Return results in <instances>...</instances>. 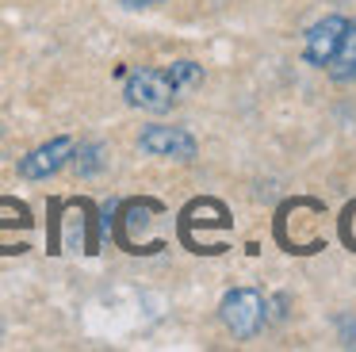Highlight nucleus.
<instances>
[{"instance_id":"f257e3e1","label":"nucleus","mask_w":356,"mask_h":352,"mask_svg":"<svg viewBox=\"0 0 356 352\" xmlns=\"http://www.w3.org/2000/svg\"><path fill=\"white\" fill-rule=\"evenodd\" d=\"M218 314H222V326L230 329L234 337L249 341V337H257L268 326V298L253 287H234L230 295L222 298Z\"/></svg>"},{"instance_id":"f03ea898","label":"nucleus","mask_w":356,"mask_h":352,"mask_svg":"<svg viewBox=\"0 0 356 352\" xmlns=\"http://www.w3.org/2000/svg\"><path fill=\"white\" fill-rule=\"evenodd\" d=\"M123 96H127L131 107H142V111L157 115V111H169L172 99H177V92H172L165 69H134V73L127 77Z\"/></svg>"},{"instance_id":"7ed1b4c3","label":"nucleus","mask_w":356,"mask_h":352,"mask_svg":"<svg viewBox=\"0 0 356 352\" xmlns=\"http://www.w3.org/2000/svg\"><path fill=\"white\" fill-rule=\"evenodd\" d=\"M138 145L149 157H177V161H192L195 157V138L180 127H146L138 134Z\"/></svg>"},{"instance_id":"20e7f679","label":"nucleus","mask_w":356,"mask_h":352,"mask_svg":"<svg viewBox=\"0 0 356 352\" xmlns=\"http://www.w3.org/2000/svg\"><path fill=\"white\" fill-rule=\"evenodd\" d=\"M348 19L345 15H325V19H318L314 27L307 31V42H302V58L310 61V65H330V58L337 54L341 46V35H345Z\"/></svg>"},{"instance_id":"39448f33","label":"nucleus","mask_w":356,"mask_h":352,"mask_svg":"<svg viewBox=\"0 0 356 352\" xmlns=\"http://www.w3.org/2000/svg\"><path fill=\"white\" fill-rule=\"evenodd\" d=\"M70 157H73L70 138H50L47 145L31 150L19 161V176H24V180H47V176H54L62 165H70Z\"/></svg>"},{"instance_id":"423d86ee","label":"nucleus","mask_w":356,"mask_h":352,"mask_svg":"<svg viewBox=\"0 0 356 352\" xmlns=\"http://www.w3.org/2000/svg\"><path fill=\"white\" fill-rule=\"evenodd\" d=\"M325 69H330L333 81H353V77H356V23H348V27H345L337 54L330 58V65H325Z\"/></svg>"},{"instance_id":"0eeeda50","label":"nucleus","mask_w":356,"mask_h":352,"mask_svg":"<svg viewBox=\"0 0 356 352\" xmlns=\"http://www.w3.org/2000/svg\"><path fill=\"white\" fill-rule=\"evenodd\" d=\"M165 77H169V84H172V92H192V88H200L203 84V69L195 65V61H172L169 69H165Z\"/></svg>"},{"instance_id":"6e6552de","label":"nucleus","mask_w":356,"mask_h":352,"mask_svg":"<svg viewBox=\"0 0 356 352\" xmlns=\"http://www.w3.org/2000/svg\"><path fill=\"white\" fill-rule=\"evenodd\" d=\"M73 168H77L81 176H96L104 168V145H96V142H85L77 150V145H73Z\"/></svg>"},{"instance_id":"1a4fd4ad","label":"nucleus","mask_w":356,"mask_h":352,"mask_svg":"<svg viewBox=\"0 0 356 352\" xmlns=\"http://www.w3.org/2000/svg\"><path fill=\"white\" fill-rule=\"evenodd\" d=\"M337 226H341V241H345L348 249L356 253V203H348V207H345V214H341Z\"/></svg>"},{"instance_id":"9d476101","label":"nucleus","mask_w":356,"mask_h":352,"mask_svg":"<svg viewBox=\"0 0 356 352\" xmlns=\"http://www.w3.org/2000/svg\"><path fill=\"white\" fill-rule=\"evenodd\" d=\"M127 8H157V4H165V0H123Z\"/></svg>"}]
</instances>
